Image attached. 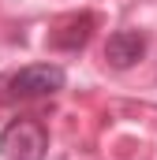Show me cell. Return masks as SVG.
<instances>
[{"label": "cell", "instance_id": "1", "mask_svg": "<svg viewBox=\"0 0 157 160\" xmlns=\"http://www.w3.org/2000/svg\"><path fill=\"white\" fill-rule=\"evenodd\" d=\"M49 134L38 119H15L0 134V160H45Z\"/></svg>", "mask_w": 157, "mask_h": 160}, {"label": "cell", "instance_id": "2", "mask_svg": "<svg viewBox=\"0 0 157 160\" xmlns=\"http://www.w3.org/2000/svg\"><path fill=\"white\" fill-rule=\"evenodd\" d=\"M64 71L56 63H30L11 78V97H52L64 89Z\"/></svg>", "mask_w": 157, "mask_h": 160}, {"label": "cell", "instance_id": "3", "mask_svg": "<svg viewBox=\"0 0 157 160\" xmlns=\"http://www.w3.org/2000/svg\"><path fill=\"white\" fill-rule=\"evenodd\" d=\"M142 52H146V38H142L138 30H116V34L109 38V45H105V60H109L112 67H131V63H138Z\"/></svg>", "mask_w": 157, "mask_h": 160}, {"label": "cell", "instance_id": "4", "mask_svg": "<svg viewBox=\"0 0 157 160\" xmlns=\"http://www.w3.org/2000/svg\"><path fill=\"white\" fill-rule=\"evenodd\" d=\"M90 30H94V15H75V19H68L52 34V45L56 48H82L86 38H90Z\"/></svg>", "mask_w": 157, "mask_h": 160}]
</instances>
